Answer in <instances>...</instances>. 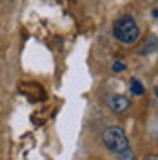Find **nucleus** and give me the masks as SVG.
I'll list each match as a JSON object with an SVG mask.
<instances>
[{
	"label": "nucleus",
	"instance_id": "f257e3e1",
	"mask_svg": "<svg viewBox=\"0 0 158 160\" xmlns=\"http://www.w3.org/2000/svg\"><path fill=\"white\" fill-rule=\"evenodd\" d=\"M102 142H104V146H106L111 153H115L120 160H135V153L131 149L129 138H127L126 131L122 129V128L113 126V128L104 129V133H102Z\"/></svg>",
	"mask_w": 158,
	"mask_h": 160
},
{
	"label": "nucleus",
	"instance_id": "f03ea898",
	"mask_svg": "<svg viewBox=\"0 0 158 160\" xmlns=\"http://www.w3.org/2000/svg\"><path fill=\"white\" fill-rule=\"evenodd\" d=\"M113 35H115V38L118 40V42L131 46V44H135L140 38V28L133 17L124 15L118 20H115V24H113Z\"/></svg>",
	"mask_w": 158,
	"mask_h": 160
},
{
	"label": "nucleus",
	"instance_id": "7ed1b4c3",
	"mask_svg": "<svg viewBox=\"0 0 158 160\" xmlns=\"http://www.w3.org/2000/svg\"><path fill=\"white\" fill-rule=\"evenodd\" d=\"M107 104L109 108L115 111V113H126L131 108V100L126 95H120V93H113L107 97Z\"/></svg>",
	"mask_w": 158,
	"mask_h": 160
},
{
	"label": "nucleus",
	"instance_id": "20e7f679",
	"mask_svg": "<svg viewBox=\"0 0 158 160\" xmlns=\"http://www.w3.org/2000/svg\"><path fill=\"white\" fill-rule=\"evenodd\" d=\"M156 46H158L156 35H149L147 40H146V44L142 46L140 53H142V55H151V53H155V51H156Z\"/></svg>",
	"mask_w": 158,
	"mask_h": 160
},
{
	"label": "nucleus",
	"instance_id": "39448f33",
	"mask_svg": "<svg viewBox=\"0 0 158 160\" xmlns=\"http://www.w3.org/2000/svg\"><path fill=\"white\" fill-rule=\"evenodd\" d=\"M146 93L144 89V86H142V82L138 78H131V95H135V97H142Z\"/></svg>",
	"mask_w": 158,
	"mask_h": 160
},
{
	"label": "nucleus",
	"instance_id": "423d86ee",
	"mask_svg": "<svg viewBox=\"0 0 158 160\" xmlns=\"http://www.w3.org/2000/svg\"><path fill=\"white\" fill-rule=\"evenodd\" d=\"M111 69H113V73H122V71H126V62H124V60H115L113 66H111Z\"/></svg>",
	"mask_w": 158,
	"mask_h": 160
},
{
	"label": "nucleus",
	"instance_id": "0eeeda50",
	"mask_svg": "<svg viewBox=\"0 0 158 160\" xmlns=\"http://www.w3.org/2000/svg\"><path fill=\"white\" fill-rule=\"evenodd\" d=\"M144 160H158V157L156 155H146V158Z\"/></svg>",
	"mask_w": 158,
	"mask_h": 160
}]
</instances>
